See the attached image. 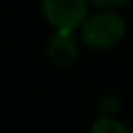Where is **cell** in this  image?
Returning a JSON list of instances; mask_svg holds the SVG:
<instances>
[{"instance_id": "obj_1", "label": "cell", "mask_w": 133, "mask_h": 133, "mask_svg": "<svg viewBox=\"0 0 133 133\" xmlns=\"http://www.w3.org/2000/svg\"><path fill=\"white\" fill-rule=\"evenodd\" d=\"M125 33H127V24L117 10L96 8L78 28V37L82 45L94 51H108L117 47L125 39Z\"/></svg>"}, {"instance_id": "obj_2", "label": "cell", "mask_w": 133, "mask_h": 133, "mask_svg": "<svg viewBox=\"0 0 133 133\" xmlns=\"http://www.w3.org/2000/svg\"><path fill=\"white\" fill-rule=\"evenodd\" d=\"M39 10L53 29L78 31L82 22L90 14V2L88 0H39Z\"/></svg>"}, {"instance_id": "obj_3", "label": "cell", "mask_w": 133, "mask_h": 133, "mask_svg": "<svg viewBox=\"0 0 133 133\" xmlns=\"http://www.w3.org/2000/svg\"><path fill=\"white\" fill-rule=\"evenodd\" d=\"M76 31H66V29H53V35L49 37L45 47L47 59L51 65L59 69H66L78 59L80 51V37L75 35Z\"/></svg>"}, {"instance_id": "obj_4", "label": "cell", "mask_w": 133, "mask_h": 133, "mask_svg": "<svg viewBox=\"0 0 133 133\" xmlns=\"http://www.w3.org/2000/svg\"><path fill=\"white\" fill-rule=\"evenodd\" d=\"M88 133H131V131L117 116H100L90 125Z\"/></svg>"}, {"instance_id": "obj_5", "label": "cell", "mask_w": 133, "mask_h": 133, "mask_svg": "<svg viewBox=\"0 0 133 133\" xmlns=\"http://www.w3.org/2000/svg\"><path fill=\"white\" fill-rule=\"evenodd\" d=\"M100 110H102V116H116L117 110H119V100L114 94L104 96L102 102H100Z\"/></svg>"}, {"instance_id": "obj_6", "label": "cell", "mask_w": 133, "mask_h": 133, "mask_svg": "<svg viewBox=\"0 0 133 133\" xmlns=\"http://www.w3.org/2000/svg\"><path fill=\"white\" fill-rule=\"evenodd\" d=\"M88 2H90V6L100 10H119L123 6H127L131 0H88Z\"/></svg>"}]
</instances>
